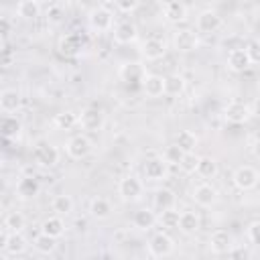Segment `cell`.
<instances>
[{"instance_id":"ac0fdd59","label":"cell","mask_w":260,"mask_h":260,"mask_svg":"<svg viewBox=\"0 0 260 260\" xmlns=\"http://www.w3.org/2000/svg\"><path fill=\"white\" fill-rule=\"evenodd\" d=\"M165 53H167V45H165V41L158 39V37H150V39H146V41L142 43V55H144L148 61H158V59L165 57Z\"/></svg>"},{"instance_id":"816d5d0a","label":"cell","mask_w":260,"mask_h":260,"mask_svg":"<svg viewBox=\"0 0 260 260\" xmlns=\"http://www.w3.org/2000/svg\"><path fill=\"white\" fill-rule=\"evenodd\" d=\"M242 2H254V0H242Z\"/></svg>"},{"instance_id":"44dd1931","label":"cell","mask_w":260,"mask_h":260,"mask_svg":"<svg viewBox=\"0 0 260 260\" xmlns=\"http://www.w3.org/2000/svg\"><path fill=\"white\" fill-rule=\"evenodd\" d=\"M22 104V95L16 89H4L0 91V112L14 114Z\"/></svg>"},{"instance_id":"4dcf8cb0","label":"cell","mask_w":260,"mask_h":260,"mask_svg":"<svg viewBox=\"0 0 260 260\" xmlns=\"http://www.w3.org/2000/svg\"><path fill=\"white\" fill-rule=\"evenodd\" d=\"M132 223H134V228H138V230H152L154 228V223H156V215H154V211L152 209H138L134 215H132Z\"/></svg>"},{"instance_id":"7a4b0ae2","label":"cell","mask_w":260,"mask_h":260,"mask_svg":"<svg viewBox=\"0 0 260 260\" xmlns=\"http://www.w3.org/2000/svg\"><path fill=\"white\" fill-rule=\"evenodd\" d=\"M142 191H144V185L136 175H128V177L120 179V183H118V195L130 203L138 201L142 197Z\"/></svg>"},{"instance_id":"4316f807","label":"cell","mask_w":260,"mask_h":260,"mask_svg":"<svg viewBox=\"0 0 260 260\" xmlns=\"http://www.w3.org/2000/svg\"><path fill=\"white\" fill-rule=\"evenodd\" d=\"M175 144L183 150V152H195L197 144H199V138L195 132L191 130H179L177 136H175Z\"/></svg>"},{"instance_id":"d590c367","label":"cell","mask_w":260,"mask_h":260,"mask_svg":"<svg viewBox=\"0 0 260 260\" xmlns=\"http://www.w3.org/2000/svg\"><path fill=\"white\" fill-rule=\"evenodd\" d=\"M24 225H26V219H24V215H22L20 211H10V213H6V217H4V228H6L8 232H22Z\"/></svg>"},{"instance_id":"bcb514c9","label":"cell","mask_w":260,"mask_h":260,"mask_svg":"<svg viewBox=\"0 0 260 260\" xmlns=\"http://www.w3.org/2000/svg\"><path fill=\"white\" fill-rule=\"evenodd\" d=\"M10 22L6 20V18H0V37H6L8 32H10Z\"/></svg>"},{"instance_id":"f1b7e54d","label":"cell","mask_w":260,"mask_h":260,"mask_svg":"<svg viewBox=\"0 0 260 260\" xmlns=\"http://www.w3.org/2000/svg\"><path fill=\"white\" fill-rule=\"evenodd\" d=\"M219 167H217V160L213 156H199L197 160V167H195V173L203 179H213L217 175Z\"/></svg>"},{"instance_id":"7c38bea8","label":"cell","mask_w":260,"mask_h":260,"mask_svg":"<svg viewBox=\"0 0 260 260\" xmlns=\"http://www.w3.org/2000/svg\"><path fill=\"white\" fill-rule=\"evenodd\" d=\"M142 171H144V177H146L148 181H162V179H167V173H169V171H167V162H165L162 156L146 158Z\"/></svg>"},{"instance_id":"836d02e7","label":"cell","mask_w":260,"mask_h":260,"mask_svg":"<svg viewBox=\"0 0 260 260\" xmlns=\"http://www.w3.org/2000/svg\"><path fill=\"white\" fill-rule=\"evenodd\" d=\"M51 209L57 215H69L73 211V199L69 195H55L51 201Z\"/></svg>"},{"instance_id":"ffe728a7","label":"cell","mask_w":260,"mask_h":260,"mask_svg":"<svg viewBox=\"0 0 260 260\" xmlns=\"http://www.w3.org/2000/svg\"><path fill=\"white\" fill-rule=\"evenodd\" d=\"M57 49H59V53H61L63 57H77L79 51H81V39H79V35L69 32V35L61 37Z\"/></svg>"},{"instance_id":"e575fe53","label":"cell","mask_w":260,"mask_h":260,"mask_svg":"<svg viewBox=\"0 0 260 260\" xmlns=\"http://www.w3.org/2000/svg\"><path fill=\"white\" fill-rule=\"evenodd\" d=\"M156 221H158L160 228H165V230H177V223H179V211H177L175 207L162 209L160 215L156 217Z\"/></svg>"},{"instance_id":"e0dca14e","label":"cell","mask_w":260,"mask_h":260,"mask_svg":"<svg viewBox=\"0 0 260 260\" xmlns=\"http://www.w3.org/2000/svg\"><path fill=\"white\" fill-rule=\"evenodd\" d=\"M219 26H221V16L215 10H203L197 16V30L199 32L209 35V32H215Z\"/></svg>"},{"instance_id":"8d00e7d4","label":"cell","mask_w":260,"mask_h":260,"mask_svg":"<svg viewBox=\"0 0 260 260\" xmlns=\"http://www.w3.org/2000/svg\"><path fill=\"white\" fill-rule=\"evenodd\" d=\"M35 248H37V252H41V254H53L55 248H57V238H51V236H47V234H39V236L35 238Z\"/></svg>"},{"instance_id":"d6a6232c","label":"cell","mask_w":260,"mask_h":260,"mask_svg":"<svg viewBox=\"0 0 260 260\" xmlns=\"http://www.w3.org/2000/svg\"><path fill=\"white\" fill-rule=\"evenodd\" d=\"M75 124H77V114L71 112V110L59 112V114H55V118H53V126H55L57 130H71Z\"/></svg>"},{"instance_id":"277c9868","label":"cell","mask_w":260,"mask_h":260,"mask_svg":"<svg viewBox=\"0 0 260 260\" xmlns=\"http://www.w3.org/2000/svg\"><path fill=\"white\" fill-rule=\"evenodd\" d=\"M89 26L95 30V32H106V30H112L114 26V14L112 10H108L106 6H95L89 10Z\"/></svg>"},{"instance_id":"f5cc1de1","label":"cell","mask_w":260,"mask_h":260,"mask_svg":"<svg viewBox=\"0 0 260 260\" xmlns=\"http://www.w3.org/2000/svg\"><path fill=\"white\" fill-rule=\"evenodd\" d=\"M203 2H211V0H203Z\"/></svg>"},{"instance_id":"f546056e","label":"cell","mask_w":260,"mask_h":260,"mask_svg":"<svg viewBox=\"0 0 260 260\" xmlns=\"http://www.w3.org/2000/svg\"><path fill=\"white\" fill-rule=\"evenodd\" d=\"M152 203H154V209L162 211V209L175 207V203H177V195H175L171 189L162 187V189H156V191H154V199H152Z\"/></svg>"},{"instance_id":"7402d4cb","label":"cell","mask_w":260,"mask_h":260,"mask_svg":"<svg viewBox=\"0 0 260 260\" xmlns=\"http://www.w3.org/2000/svg\"><path fill=\"white\" fill-rule=\"evenodd\" d=\"M250 65H252V63H250V59H248V55H246L244 49H232V51L228 53V67H230L234 73H244Z\"/></svg>"},{"instance_id":"52a82bcc","label":"cell","mask_w":260,"mask_h":260,"mask_svg":"<svg viewBox=\"0 0 260 260\" xmlns=\"http://www.w3.org/2000/svg\"><path fill=\"white\" fill-rule=\"evenodd\" d=\"M250 116H252L250 106L244 104V102H240V100L230 102V104L225 106V110H223V118H225L228 122H232V124H244V122L250 120Z\"/></svg>"},{"instance_id":"d6986e66","label":"cell","mask_w":260,"mask_h":260,"mask_svg":"<svg viewBox=\"0 0 260 260\" xmlns=\"http://www.w3.org/2000/svg\"><path fill=\"white\" fill-rule=\"evenodd\" d=\"M193 199L201 207H211L217 201V189L211 187L209 183H201V185H197L193 189Z\"/></svg>"},{"instance_id":"6da1fadb","label":"cell","mask_w":260,"mask_h":260,"mask_svg":"<svg viewBox=\"0 0 260 260\" xmlns=\"http://www.w3.org/2000/svg\"><path fill=\"white\" fill-rule=\"evenodd\" d=\"M258 179H260V173H258L254 167H250V165L238 167V169L234 171V175H232V181H234V185H236L240 191H250V189H254V187L258 185Z\"/></svg>"},{"instance_id":"f6af8a7d","label":"cell","mask_w":260,"mask_h":260,"mask_svg":"<svg viewBox=\"0 0 260 260\" xmlns=\"http://www.w3.org/2000/svg\"><path fill=\"white\" fill-rule=\"evenodd\" d=\"M248 150L252 154H258V138H256V134H250V138H248Z\"/></svg>"},{"instance_id":"cb8c5ba5","label":"cell","mask_w":260,"mask_h":260,"mask_svg":"<svg viewBox=\"0 0 260 260\" xmlns=\"http://www.w3.org/2000/svg\"><path fill=\"white\" fill-rule=\"evenodd\" d=\"M39 191H41V185H39V181L35 177H22L16 183V193L22 199H32V197L39 195Z\"/></svg>"},{"instance_id":"5bb4252c","label":"cell","mask_w":260,"mask_h":260,"mask_svg":"<svg viewBox=\"0 0 260 260\" xmlns=\"http://www.w3.org/2000/svg\"><path fill=\"white\" fill-rule=\"evenodd\" d=\"M199 228H201V217H199L197 211L187 209V211H181V213H179L177 230H181V232L187 234V236H193V234L199 232Z\"/></svg>"},{"instance_id":"484cf974","label":"cell","mask_w":260,"mask_h":260,"mask_svg":"<svg viewBox=\"0 0 260 260\" xmlns=\"http://www.w3.org/2000/svg\"><path fill=\"white\" fill-rule=\"evenodd\" d=\"M41 234H47L51 238H61L65 234V221L61 215H51L41 223Z\"/></svg>"},{"instance_id":"7bdbcfd3","label":"cell","mask_w":260,"mask_h":260,"mask_svg":"<svg viewBox=\"0 0 260 260\" xmlns=\"http://www.w3.org/2000/svg\"><path fill=\"white\" fill-rule=\"evenodd\" d=\"M18 130H20V124H18L14 118H4V120H2V132H4V134L12 136V134H18Z\"/></svg>"},{"instance_id":"ee69618b","label":"cell","mask_w":260,"mask_h":260,"mask_svg":"<svg viewBox=\"0 0 260 260\" xmlns=\"http://www.w3.org/2000/svg\"><path fill=\"white\" fill-rule=\"evenodd\" d=\"M114 4H116L118 10H122V12H132V10H136V6L140 4V0H114Z\"/></svg>"},{"instance_id":"8fae6325","label":"cell","mask_w":260,"mask_h":260,"mask_svg":"<svg viewBox=\"0 0 260 260\" xmlns=\"http://www.w3.org/2000/svg\"><path fill=\"white\" fill-rule=\"evenodd\" d=\"M144 75H146V71H144V67H142L140 63H124V65H120V69H118V77H120L126 85L142 83Z\"/></svg>"},{"instance_id":"681fc988","label":"cell","mask_w":260,"mask_h":260,"mask_svg":"<svg viewBox=\"0 0 260 260\" xmlns=\"http://www.w3.org/2000/svg\"><path fill=\"white\" fill-rule=\"evenodd\" d=\"M98 2V6H108V4H112L114 0H95Z\"/></svg>"},{"instance_id":"7dc6e473","label":"cell","mask_w":260,"mask_h":260,"mask_svg":"<svg viewBox=\"0 0 260 260\" xmlns=\"http://www.w3.org/2000/svg\"><path fill=\"white\" fill-rule=\"evenodd\" d=\"M8 230L6 228H0V250H4L6 248V242H8Z\"/></svg>"},{"instance_id":"3957f363","label":"cell","mask_w":260,"mask_h":260,"mask_svg":"<svg viewBox=\"0 0 260 260\" xmlns=\"http://www.w3.org/2000/svg\"><path fill=\"white\" fill-rule=\"evenodd\" d=\"M175 252V242L169 234L158 232L148 240V254L154 258H167Z\"/></svg>"},{"instance_id":"9c48e42d","label":"cell","mask_w":260,"mask_h":260,"mask_svg":"<svg viewBox=\"0 0 260 260\" xmlns=\"http://www.w3.org/2000/svg\"><path fill=\"white\" fill-rule=\"evenodd\" d=\"M234 236L228 230H215L209 238V248L213 254H230V250H234Z\"/></svg>"},{"instance_id":"b9f144b4","label":"cell","mask_w":260,"mask_h":260,"mask_svg":"<svg viewBox=\"0 0 260 260\" xmlns=\"http://www.w3.org/2000/svg\"><path fill=\"white\" fill-rule=\"evenodd\" d=\"M16 55H14V49L12 47H0V69H6V67H12Z\"/></svg>"},{"instance_id":"2e32d148","label":"cell","mask_w":260,"mask_h":260,"mask_svg":"<svg viewBox=\"0 0 260 260\" xmlns=\"http://www.w3.org/2000/svg\"><path fill=\"white\" fill-rule=\"evenodd\" d=\"M140 87L144 89V93L148 98H160V95H165V77L158 73H148V75H144Z\"/></svg>"},{"instance_id":"60d3db41","label":"cell","mask_w":260,"mask_h":260,"mask_svg":"<svg viewBox=\"0 0 260 260\" xmlns=\"http://www.w3.org/2000/svg\"><path fill=\"white\" fill-rule=\"evenodd\" d=\"M246 238L252 246H258V242H260V221L258 219L250 221V225L246 228Z\"/></svg>"},{"instance_id":"30bf717a","label":"cell","mask_w":260,"mask_h":260,"mask_svg":"<svg viewBox=\"0 0 260 260\" xmlns=\"http://www.w3.org/2000/svg\"><path fill=\"white\" fill-rule=\"evenodd\" d=\"M114 41L118 43V45H130V43H134L136 41V37H138V28H136V24L132 22V20H120L116 26H114Z\"/></svg>"},{"instance_id":"f35d334b","label":"cell","mask_w":260,"mask_h":260,"mask_svg":"<svg viewBox=\"0 0 260 260\" xmlns=\"http://www.w3.org/2000/svg\"><path fill=\"white\" fill-rule=\"evenodd\" d=\"M242 49L246 51V55H248V59H250L252 65H256V63L260 61V43H258L256 39H248Z\"/></svg>"},{"instance_id":"83f0119b","label":"cell","mask_w":260,"mask_h":260,"mask_svg":"<svg viewBox=\"0 0 260 260\" xmlns=\"http://www.w3.org/2000/svg\"><path fill=\"white\" fill-rule=\"evenodd\" d=\"M26 248H28V242L22 236V232H10L8 234V242H6V248H4L8 254L18 256V254H24Z\"/></svg>"},{"instance_id":"9a60e30c","label":"cell","mask_w":260,"mask_h":260,"mask_svg":"<svg viewBox=\"0 0 260 260\" xmlns=\"http://www.w3.org/2000/svg\"><path fill=\"white\" fill-rule=\"evenodd\" d=\"M162 14L169 22L173 24H179V22H185L187 20V6L179 0H167L165 6H162Z\"/></svg>"},{"instance_id":"5b68a950","label":"cell","mask_w":260,"mask_h":260,"mask_svg":"<svg viewBox=\"0 0 260 260\" xmlns=\"http://www.w3.org/2000/svg\"><path fill=\"white\" fill-rule=\"evenodd\" d=\"M106 118H104V112L100 108H85L79 116H77V124H81L83 130L87 132H98L102 130Z\"/></svg>"},{"instance_id":"ba28073f","label":"cell","mask_w":260,"mask_h":260,"mask_svg":"<svg viewBox=\"0 0 260 260\" xmlns=\"http://www.w3.org/2000/svg\"><path fill=\"white\" fill-rule=\"evenodd\" d=\"M197 45H199V37L191 28H181L173 35V47L181 53H191L197 49Z\"/></svg>"},{"instance_id":"4fadbf2b","label":"cell","mask_w":260,"mask_h":260,"mask_svg":"<svg viewBox=\"0 0 260 260\" xmlns=\"http://www.w3.org/2000/svg\"><path fill=\"white\" fill-rule=\"evenodd\" d=\"M35 160L41 167H55L59 162V150L47 142H39L35 146Z\"/></svg>"},{"instance_id":"74e56055","label":"cell","mask_w":260,"mask_h":260,"mask_svg":"<svg viewBox=\"0 0 260 260\" xmlns=\"http://www.w3.org/2000/svg\"><path fill=\"white\" fill-rule=\"evenodd\" d=\"M197 160H199V156L195 154V152H185L183 154V158L179 160V169L185 173V175H191V173H195V167H197Z\"/></svg>"},{"instance_id":"603a6c76","label":"cell","mask_w":260,"mask_h":260,"mask_svg":"<svg viewBox=\"0 0 260 260\" xmlns=\"http://www.w3.org/2000/svg\"><path fill=\"white\" fill-rule=\"evenodd\" d=\"M112 203L106 197H93L89 201V215L93 219H108L112 215Z\"/></svg>"},{"instance_id":"f907efd6","label":"cell","mask_w":260,"mask_h":260,"mask_svg":"<svg viewBox=\"0 0 260 260\" xmlns=\"http://www.w3.org/2000/svg\"><path fill=\"white\" fill-rule=\"evenodd\" d=\"M37 4H45V2H49V0H35Z\"/></svg>"},{"instance_id":"8992f818","label":"cell","mask_w":260,"mask_h":260,"mask_svg":"<svg viewBox=\"0 0 260 260\" xmlns=\"http://www.w3.org/2000/svg\"><path fill=\"white\" fill-rule=\"evenodd\" d=\"M65 150H67V154H69L71 158L81 160V158H85V156L91 152V140H89L85 134H75V136H71V138L67 140Z\"/></svg>"},{"instance_id":"d4e9b609","label":"cell","mask_w":260,"mask_h":260,"mask_svg":"<svg viewBox=\"0 0 260 260\" xmlns=\"http://www.w3.org/2000/svg\"><path fill=\"white\" fill-rule=\"evenodd\" d=\"M185 87H187V81H185L183 75L171 73V75L165 77V95L177 98V95H181V93L185 91Z\"/></svg>"},{"instance_id":"1f68e13d","label":"cell","mask_w":260,"mask_h":260,"mask_svg":"<svg viewBox=\"0 0 260 260\" xmlns=\"http://www.w3.org/2000/svg\"><path fill=\"white\" fill-rule=\"evenodd\" d=\"M16 12H18V16L24 18V20H35V18L41 14V4H37L35 0H18Z\"/></svg>"},{"instance_id":"c3c4849f","label":"cell","mask_w":260,"mask_h":260,"mask_svg":"<svg viewBox=\"0 0 260 260\" xmlns=\"http://www.w3.org/2000/svg\"><path fill=\"white\" fill-rule=\"evenodd\" d=\"M6 191V179L0 175V193H4Z\"/></svg>"},{"instance_id":"ab89813d","label":"cell","mask_w":260,"mask_h":260,"mask_svg":"<svg viewBox=\"0 0 260 260\" xmlns=\"http://www.w3.org/2000/svg\"><path fill=\"white\" fill-rule=\"evenodd\" d=\"M183 150L177 146V144H171V146H167L165 148V152H162V158H165V162L167 165H179V160L183 158Z\"/></svg>"}]
</instances>
